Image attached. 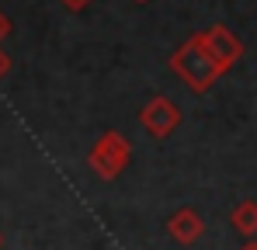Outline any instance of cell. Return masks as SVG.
Listing matches in <instances>:
<instances>
[{"instance_id":"obj_1","label":"cell","mask_w":257,"mask_h":250,"mask_svg":"<svg viewBox=\"0 0 257 250\" xmlns=\"http://www.w3.org/2000/svg\"><path fill=\"white\" fill-rule=\"evenodd\" d=\"M171 70L181 77V80L188 83L195 94H205L209 87H212L226 70L215 63L212 56L205 52V45L198 42V35L195 39H188L184 45H177L174 49V56H171Z\"/></svg>"},{"instance_id":"obj_2","label":"cell","mask_w":257,"mask_h":250,"mask_svg":"<svg viewBox=\"0 0 257 250\" xmlns=\"http://www.w3.org/2000/svg\"><path fill=\"white\" fill-rule=\"evenodd\" d=\"M128 160H132V146H128V139L122 132H104V136L94 143V150H90V167H94L104 181H115L128 167Z\"/></svg>"},{"instance_id":"obj_3","label":"cell","mask_w":257,"mask_h":250,"mask_svg":"<svg viewBox=\"0 0 257 250\" xmlns=\"http://www.w3.org/2000/svg\"><path fill=\"white\" fill-rule=\"evenodd\" d=\"M181 108L174 104L171 97H164V94H157V97H150L146 104H143V111H139V125L150 132V136H157V139H167L174 129L181 125Z\"/></svg>"},{"instance_id":"obj_4","label":"cell","mask_w":257,"mask_h":250,"mask_svg":"<svg viewBox=\"0 0 257 250\" xmlns=\"http://www.w3.org/2000/svg\"><path fill=\"white\" fill-rule=\"evenodd\" d=\"M198 42L205 45V52L212 56L222 70H229V66L243 56V42L236 39V32H229L226 25H212V28L198 32Z\"/></svg>"},{"instance_id":"obj_5","label":"cell","mask_w":257,"mask_h":250,"mask_svg":"<svg viewBox=\"0 0 257 250\" xmlns=\"http://www.w3.org/2000/svg\"><path fill=\"white\" fill-rule=\"evenodd\" d=\"M167 233H171L177 243H195L205 233V219L195 208H177L171 219H167Z\"/></svg>"},{"instance_id":"obj_6","label":"cell","mask_w":257,"mask_h":250,"mask_svg":"<svg viewBox=\"0 0 257 250\" xmlns=\"http://www.w3.org/2000/svg\"><path fill=\"white\" fill-rule=\"evenodd\" d=\"M229 222L236 226V233H243L247 240L257 233V202L254 198H243L240 205L233 208V215H229Z\"/></svg>"},{"instance_id":"obj_7","label":"cell","mask_w":257,"mask_h":250,"mask_svg":"<svg viewBox=\"0 0 257 250\" xmlns=\"http://www.w3.org/2000/svg\"><path fill=\"white\" fill-rule=\"evenodd\" d=\"M59 4H63L66 11H84V7L90 4V0H59Z\"/></svg>"},{"instance_id":"obj_8","label":"cell","mask_w":257,"mask_h":250,"mask_svg":"<svg viewBox=\"0 0 257 250\" xmlns=\"http://www.w3.org/2000/svg\"><path fill=\"white\" fill-rule=\"evenodd\" d=\"M7 35H11V18L0 11V39H7Z\"/></svg>"},{"instance_id":"obj_9","label":"cell","mask_w":257,"mask_h":250,"mask_svg":"<svg viewBox=\"0 0 257 250\" xmlns=\"http://www.w3.org/2000/svg\"><path fill=\"white\" fill-rule=\"evenodd\" d=\"M7 70H11V59H7V56H4V52H0V77H4V73H7Z\"/></svg>"},{"instance_id":"obj_10","label":"cell","mask_w":257,"mask_h":250,"mask_svg":"<svg viewBox=\"0 0 257 250\" xmlns=\"http://www.w3.org/2000/svg\"><path fill=\"white\" fill-rule=\"evenodd\" d=\"M240 250H257V243H254V240H250V243H243V247H240Z\"/></svg>"},{"instance_id":"obj_11","label":"cell","mask_w":257,"mask_h":250,"mask_svg":"<svg viewBox=\"0 0 257 250\" xmlns=\"http://www.w3.org/2000/svg\"><path fill=\"white\" fill-rule=\"evenodd\" d=\"M132 4H150V0H132Z\"/></svg>"}]
</instances>
